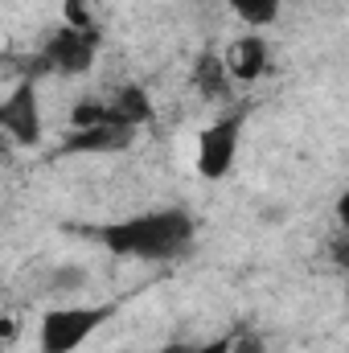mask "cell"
<instances>
[{
    "instance_id": "cell-13",
    "label": "cell",
    "mask_w": 349,
    "mask_h": 353,
    "mask_svg": "<svg viewBox=\"0 0 349 353\" xmlns=\"http://www.w3.org/2000/svg\"><path fill=\"white\" fill-rule=\"evenodd\" d=\"M0 140H4V132H0Z\"/></svg>"
},
{
    "instance_id": "cell-7",
    "label": "cell",
    "mask_w": 349,
    "mask_h": 353,
    "mask_svg": "<svg viewBox=\"0 0 349 353\" xmlns=\"http://www.w3.org/2000/svg\"><path fill=\"white\" fill-rule=\"evenodd\" d=\"M222 66H226V74L230 79H239V83H255L263 70H267V41L263 37H239L235 46H230V54L222 58Z\"/></svg>"
},
{
    "instance_id": "cell-5",
    "label": "cell",
    "mask_w": 349,
    "mask_h": 353,
    "mask_svg": "<svg viewBox=\"0 0 349 353\" xmlns=\"http://www.w3.org/2000/svg\"><path fill=\"white\" fill-rule=\"evenodd\" d=\"M0 132L21 148H33L41 140V107H37V83L33 79H25L0 103Z\"/></svg>"
},
{
    "instance_id": "cell-8",
    "label": "cell",
    "mask_w": 349,
    "mask_h": 353,
    "mask_svg": "<svg viewBox=\"0 0 349 353\" xmlns=\"http://www.w3.org/2000/svg\"><path fill=\"white\" fill-rule=\"evenodd\" d=\"M103 107H107V119H111V123H123V128H132V132L152 119V103H148L144 87H132V83L119 87Z\"/></svg>"
},
{
    "instance_id": "cell-9",
    "label": "cell",
    "mask_w": 349,
    "mask_h": 353,
    "mask_svg": "<svg viewBox=\"0 0 349 353\" xmlns=\"http://www.w3.org/2000/svg\"><path fill=\"white\" fill-rule=\"evenodd\" d=\"M197 90L201 94H210V99H222L226 94V66H222V58H201V66H197Z\"/></svg>"
},
{
    "instance_id": "cell-11",
    "label": "cell",
    "mask_w": 349,
    "mask_h": 353,
    "mask_svg": "<svg viewBox=\"0 0 349 353\" xmlns=\"http://www.w3.org/2000/svg\"><path fill=\"white\" fill-rule=\"evenodd\" d=\"M185 353H235V341H206V345H193Z\"/></svg>"
},
{
    "instance_id": "cell-4",
    "label": "cell",
    "mask_w": 349,
    "mask_h": 353,
    "mask_svg": "<svg viewBox=\"0 0 349 353\" xmlns=\"http://www.w3.org/2000/svg\"><path fill=\"white\" fill-rule=\"evenodd\" d=\"M94 58H99V29H94V25H90V29H70V25H62V29L46 41L37 70H54V74L79 79V74H87L90 66H94Z\"/></svg>"
},
{
    "instance_id": "cell-10",
    "label": "cell",
    "mask_w": 349,
    "mask_h": 353,
    "mask_svg": "<svg viewBox=\"0 0 349 353\" xmlns=\"http://www.w3.org/2000/svg\"><path fill=\"white\" fill-rule=\"evenodd\" d=\"M226 4H230L247 25H271L283 0H226Z\"/></svg>"
},
{
    "instance_id": "cell-2",
    "label": "cell",
    "mask_w": 349,
    "mask_h": 353,
    "mask_svg": "<svg viewBox=\"0 0 349 353\" xmlns=\"http://www.w3.org/2000/svg\"><path fill=\"white\" fill-rule=\"evenodd\" d=\"M111 304H70V308H46L37 325L41 353H74L111 321Z\"/></svg>"
},
{
    "instance_id": "cell-12",
    "label": "cell",
    "mask_w": 349,
    "mask_h": 353,
    "mask_svg": "<svg viewBox=\"0 0 349 353\" xmlns=\"http://www.w3.org/2000/svg\"><path fill=\"white\" fill-rule=\"evenodd\" d=\"M12 333H17V329H12V321H8V316H0V350H8V345H12Z\"/></svg>"
},
{
    "instance_id": "cell-6",
    "label": "cell",
    "mask_w": 349,
    "mask_h": 353,
    "mask_svg": "<svg viewBox=\"0 0 349 353\" xmlns=\"http://www.w3.org/2000/svg\"><path fill=\"white\" fill-rule=\"evenodd\" d=\"M132 136H136L132 128L103 119V123H90V128H74V136L66 140V152H119V148L132 144Z\"/></svg>"
},
{
    "instance_id": "cell-1",
    "label": "cell",
    "mask_w": 349,
    "mask_h": 353,
    "mask_svg": "<svg viewBox=\"0 0 349 353\" xmlns=\"http://www.w3.org/2000/svg\"><path fill=\"white\" fill-rule=\"evenodd\" d=\"M99 234H103V243L115 255H132V259H148V263H169V259L189 251L193 218L185 210H144L136 218L103 226Z\"/></svg>"
},
{
    "instance_id": "cell-3",
    "label": "cell",
    "mask_w": 349,
    "mask_h": 353,
    "mask_svg": "<svg viewBox=\"0 0 349 353\" xmlns=\"http://www.w3.org/2000/svg\"><path fill=\"white\" fill-rule=\"evenodd\" d=\"M243 128H247V111H230V115H218L197 136V173L206 181H222L235 169L239 144H243Z\"/></svg>"
}]
</instances>
